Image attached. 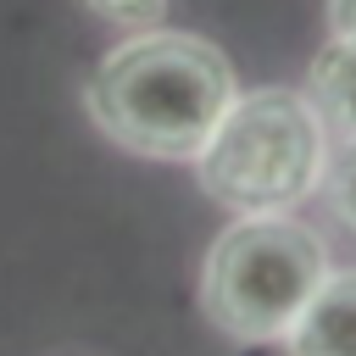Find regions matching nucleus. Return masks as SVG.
Wrapping results in <instances>:
<instances>
[{
	"mask_svg": "<svg viewBox=\"0 0 356 356\" xmlns=\"http://www.w3.org/2000/svg\"><path fill=\"white\" fill-rule=\"evenodd\" d=\"M234 95L239 83L228 56L178 28H139L111 44L83 83L89 122L111 145L156 161H195Z\"/></svg>",
	"mask_w": 356,
	"mask_h": 356,
	"instance_id": "nucleus-1",
	"label": "nucleus"
},
{
	"mask_svg": "<svg viewBox=\"0 0 356 356\" xmlns=\"http://www.w3.org/2000/svg\"><path fill=\"white\" fill-rule=\"evenodd\" d=\"M328 128L312 111L306 89H245L228 100L206 150L195 156L200 189L234 217L295 211L317 195L328 167Z\"/></svg>",
	"mask_w": 356,
	"mask_h": 356,
	"instance_id": "nucleus-2",
	"label": "nucleus"
},
{
	"mask_svg": "<svg viewBox=\"0 0 356 356\" xmlns=\"http://www.w3.org/2000/svg\"><path fill=\"white\" fill-rule=\"evenodd\" d=\"M328 245L289 211L234 217L200 267V306L234 339H284L328 278Z\"/></svg>",
	"mask_w": 356,
	"mask_h": 356,
	"instance_id": "nucleus-3",
	"label": "nucleus"
},
{
	"mask_svg": "<svg viewBox=\"0 0 356 356\" xmlns=\"http://www.w3.org/2000/svg\"><path fill=\"white\" fill-rule=\"evenodd\" d=\"M289 356H356V267L328 273L284 334Z\"/></svg>",
	"mask_w": 356,
	"mask_h": 356,
	"instance_id": "nucleus-4",
	"label": "nucleus"
},
{
	"mask_svg": "<svg viewBox=\"0 0 356 356\" xmlns=\"http://www.w3.org/2000/svg\"><path fill=\"white\" fill-rule=\"evenodd\" d=\"M306 100L323 117L328 139H356V39L328 33V44L306 72Z\"/></svg>",
	"mask_w": 356,
	"mask_h": 356,
	"instance_id": "nucleus-5",
	"label": "nucleus"
},
{
	"mask_svg": "<svg viewBox=\"0 0 356 356\" xmlns=\"http://www.w3.org/2000/svg\"><path fill=\"white\" fill-rule=\"evenodd\" d=\"M334 206V217L356 234V139H334L328 145V167H323V184H317Z\"/></svg>",
	"mask_w": 356,
	"mask_h": 356,
	"instance_id": "nucleus-6",
	"label": "nucleus"
},
{
	"mask_svg": "<svg viewBox=\"0 0 356 356\" xmlns=\"http://www.w3.org/2000/svg\"><path fill=\"white\" fill-rule=\"evenodd\" d=\"M106 22H122V28H156L167 0H89Z\"/></svg>",
	"mask_w": 356,
	"mask_h": 356,
	"instance_id": "nucleus-7",
	"label": "nucleus"
},
{
	"mask_svg": "<svg viewBox=\"0 0 356 356\" xmlns=\"http://www.w3.org/2000/svg\"><path fill=\"white\" fill-rule=\"evenodd\" d=\"M328 33L356 39V0H328Z\"/></svg>",
	"mask_w": 356,
	"mask_h": 356,
	"instance_id": "nucleus-8",
	"label": "nucleus"
}]
</instances>
